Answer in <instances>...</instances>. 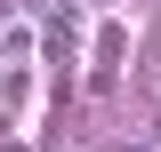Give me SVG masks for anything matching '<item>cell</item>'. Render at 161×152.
I'll list each match as a JSON object with an SVG mask.
<instances>
[{
  "label": "cell",
  "mask_w": 161,
  "mask_h": 152,
  "mask_svg": "<svg viewBox=\"0 0 161 152\" xmlns=\"http://www.w3.org/2000/svg\"><path fill=\"white\" fill-rule=\"evenodd\" d=\"M89 8H105V0H89Z\"/></svg>",
  "instance_id": "cell-1"
}]
</instances>
